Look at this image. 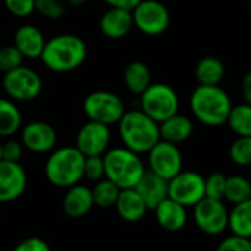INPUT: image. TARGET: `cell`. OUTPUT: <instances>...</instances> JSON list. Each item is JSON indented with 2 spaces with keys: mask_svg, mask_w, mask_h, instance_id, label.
Masks as SVG:
<instances>
[{
  "mask_svg": "<svg viewBox=\"0 0 251 251\" xmlns=\"http://www.w3.org/2000/svg\"><path fill=\"white\" fill-rule=\"evenodd\" d=\"M199 85H219L225 76V66L216 56L201 57L194 71Z\"/></svg>",
  "mask_w": 251,
  "mask_h": 251,
  "instance_id": "23",
  "label": "cell"
},
{
  "mask_svg": "<svg viewBox=\"0 0 251 251\" xmlns=\"http://www.w3.org/2000/svg\"><path fill=\"white\" fill-rule=\"evenodd\" d=\"M0 160H1V141H0Z\"/></svg>",
  "mask_w": 251,
  "mask_h": 251,
  "instance_id": "42",
  "label": "cell"
},
{
  "mask_svg": "<svg viewBox=\"0 0 251 251\" xmlns=\"http://www.w3.org/2000/svg\"><path fill=\"white\" fill-rule=\"evenodd\" d=\"M100 31L106 38L121 40L126 37L134 28L132 13L126 9L109 7L100 18Z\"/></svg>",
  "mask_w": 251,
  "mask_h": 251,
  "instance_id": "18",
  "label": "cell"
},
{
  "mask_svg": "<svg viewBox=\"0 0 251 251\" xmlns=\"http://www.w3.org/2000/svg\"><path fill=\"white\" fill-rule=\"evenodd\" d=\"M1 87L7 99L13 101H31L41 94L43 79L32 68L19 65L3 74Z\"/></svg>",
  "mask_w": 251,
  "mask_h": 251,
  "instance_id": "7",
  "label": "cell"
},
{
  "mask_svg": "<svg viewBox=\"0 0 251 251\" xmlns=\"http://www.w3.org/2000/svg\"><path fill=\"white\" fill-rule=\"evenodd\" d=\"M216 251H251V241L250 238L237 237L231 234L218 244Z\"/></svg>",
  "mask_w": 251,
  "mask_h": 251,
  "instance_id": "37",
  "label": "cell"
},
{
  "mask_svg": "<svg viewBox=\"0 0 251 251\" xmlns=\"http://www.w3.org/2000/svg\"><path fill=\"white\" fill-rule=\"evenodd\" d=\"M124 84L129 93L140 96L151 84V72L149 66L140 60L128 63L124 71Z\"/></svg>",
  "mask_w": 251,
  "mask_h": 251,
  "instance_id": "24",
  "label": "cell"
},
{
  "mask_svg": "<svg viewBox=\"0 0 251 251\" xmlns=\"http://www.w3.org/2000/svg\"><path fill=\"white\" fill-rule=\"evenodd\" d=\"M228 229L232 235L251 238V200L234 204L228 212Z\"/></svg>",
  "mask_w": 251,
  "mask_h": 251,
  "instance_id": "26",
  "label": "cell"
},
{
  "mask_svg": "<svg viewBox=\"0 0 251 251\" xmlns=\"http://www.w3.org/2000/svg\"><path fill=\"white\" fill-rule=\"evenodd\" d=\"M168 197L185 209L194 207L204 196V176L196 171H181L168 181Z\"/></svg>",
  "mask_w": 251,
  "mask_h": 251,
  "instance_id": "12",
  "label": "cell"
},
{
  "mask_svg": "<svg viewBox=\"0 0 251 251\" xmlns=\"http://www.w3.org/2000/svg\"><path fill=\"white\" fill-rule=\"evenodd\" d=\"M110 126L94 121H87L76 134L75 147L81 151L84 157L103 156L110 149Z\"/></svg>",
  "mask_w": 251,
  "mask_h": 251,
  "instance_id": "13",
  "label": "cell"
},
{
  "mask_svg": "<svg viewBox=\"0 0 251 251\" xmlns=\"http://www.w3.org/2000/svg\"><path fill=\"white\" fill-rule=\"evenodd\" d=\"M94 207L91 188L84 184H75L66 188V193L62 199L63 213L71 219H79L87 216Z\"/></svg>",
  "mask_w": 251,
  "mask_h": 251,
  "instance_id": "17",
  "label": "cell"
},
{
  "mask_svg": "<svg viewBox=\"0 0 251 251\" xmlns=\"http://www.w3.org/2000/svg\"><path fill=\"white\" fill-rule=\"evenodd\" d=\"M84 160L75 146L53 149L44 163V176L53 187L66 190L84 179Z\"/></svg>",
  "mask_w": 251,
  "mask_h": 251,
  "instance_id": "4",
  "label": "cell"
},
{
  "mask_svg": "<svg viewBox=\"0 0 251 251\" xmlns=\"http://www.w3.org/2000/svg\"><path fill=\"white\" fill-rule=\"evenodd\" d=\"M87 43L75 34H57L46 40L40 54L43 65L56 74H66L78 69L87 59Z\"/></svg>",
  "mask_w": 251,
  "mask_h": 251,
  "instance_id": "1",
  "label": "cell"
},
{
  "mask_svg": "<svg viewBox=\"0 0 251 251\" xmlns=\"http://www.w3.org/2000/svg\"><path fill=\"white\" fill-rule=\"evenodd\" d=\"M193 219L199 231L209 237L222 235L228 229V209L224 200L204 197L193 207Z\"/></svg>",
  "mask_w": 251,
  "mask_h": 251,
  "instance_id": "10",
  "label": "cell"
},
{
  "mask_svg": "<svg viewBox=\"0 0 251 251\" xmlns=\"http://www.w3.org/2000/svg\"><path fill=\"white\" fill-rule=\"evenodd\" d=\"M44 44V34L35 25H21L13 34V46L22 54L24 59H40Z\"/></svg>",
  "mask_w": 251,
  "mask_h": 251,
  "instance_id": "19",
  "label": "cell"
},
{
  "mask_svg": "<svg viewBox=\"0 0 251 251\" xmlns=\"http://www.w3.org/2000/svg\"><path fill=\"white\" fill-rule=\"evenodd\" d=\"M241 91H243V97H244V103L251 104V74L249 72L244 79H243V85H241Z\"/></svg>",
  "mask_w": 251,
  "mask_h": 251,
  "instance_id": "40",
  "label": "cell"
},
{
  "mask_svg": "<svg viewBox=\"0 0 251 251\" xmlns=\"http://www.w3.org/2000/svg\"><path fill=\"white\" fill-rule=\"evenodd\" d=\"M134 188L144 200L149 210H153L160 201L168 197V181L151 174L150 171L144 172Z\"/></svg>",
  "mask_w": 251,
  "mask_h": 251,
  "instance_id": "22",
  "label": "cell"
},
{
  "mask_svg": "<svg viewBox=\"0 0 251 251\" xmlns=\"http://www.w3.org/2000/svg\"><path fill=\"white\" fill-rule=\"evenodd\" d=\"M88 0H66V3L69 6H75V7H79V6H84Z\"/></svg>",
  "mask_w": 251,
  "mask_h": 251,
  "instance_id": "41",
  "label": "cell"
},
{
  "mask_svg": "<svg viewBox=\"0 0 251 251\" xmlns=\"http://www.w3.org/2000/svg\"><path fill=\"white\" fill-rule=\"evenodd\" d=\"M84 178L91 182H97L104 178L103 156H90L84 160Z\"/></svg>",
  "mask_w": 251,
  "mask_h": 251,
  "instance_id": "34",
  "label": "cell"
},
{
  "mask_svg": "<svg viewBox=\"0 0 251 251\" xmlns=\"http://www.w3.org/2000/svg\"><path fill=\"white\" fill-rule=\"evenodd\" d=\"M28 176L19 162L0 160V203L18 200L26 190Z\"/></svg>",
  "mask_w": 251,
  "mask_h": 251,
  "instance_id": "15",
  "label": "cell"
},
{
  "mask_svg": "<svg viewBox=\"0 0 251 251\" xmlns=\"http://www.w3.org/2000/svg\"><path fill=\"white\" fill-rule=\"evenodd\" d=\"M22 126V113L16 103L7 97H0V138L13 137Z\"/></svg>",
  "mask_w": 251,
  "mask_h": 251,
  "instance_id": "25",
  "label": "cell"
},
{
  "mask_svg": "<svg viewBox=\"0 0 251 251\" xmlns=\"http://www.w3.org/2000/svg\"><path fill=\"white\" fill-rule=\"evenodd\" d=\"M35 12L47 19H59L66 12V4L62 0H34Z\"/></svg>",
  "mask_w": 251,
  "mask_h": 251,
  "instance_id": "33",
  "label": "cell"
},
{
  "mask_svg": "<svg viewBox=\"0 0 251 251\" xmlns=\"http://www.w3.org/2000/svg\"><path fill=\"white\" fill-rule=\"evenodd\" d=\"M231 160L241 168H247L251 163V137H237L229 149Z\"/></svg>",
  "mask_w": 251,
  "mask_h": 251,
  "instance_id": "30",
  "label": "cell"
},
{
  "mask_svg": "<svg viewBox=\"0 0 251 251\" xmlns=\"http://www.w3.org/2000/svg\"><path fill=\"white\" fill-rule=\"evenodd\" d=\"M21 144L31 153L44 154L56 149L57 132L56 129L44 121H32L21 126Z\"/></svg>",
  "mask_w": 251,
  "mask_h": 251,
  "instance_id": "14",
  "label": "cell"
},
{
  "mask_svg": "<svg viewBox=\"0 0 251 251\" xmlns=\"http://www.w3.org/2000/svg\"><path fill=\"white\" fill-rule=\"evenodd\" d=\"M231 107L232 100L221 85H197L190 96L193 116L206 126L225 125Z\"/></svg>",
  "mask_w": 251,
  "mask_h": 251,
  "instance_id": "2",
  "label": "cell"
},
{
  "mask_svg": "<svg viewBox=\"0 0 251 251\" xmlns=\"http://www.w3.org/2000/svg\"><path fill=\"white\" fill-rule=\"evenodd\" d=\"M153 212L156 216V222L165 232L176 234V232H181L187 226V222H188L187 209L169 197L160 201L153 209Z\"/></svg>",
  "mask_w": 251,
  "mask_h": 251,
  "instance_id": "16",
  "label": "cell"
},
{
  "mask_svg": "<svg viewBox=\"0 0 251 251\" xmlns=\"http://www.w3.org/2000/svg\"><path fill=\"white\" fill-rule=\"evenodd\" d=\"M12 251H51L47 241L40 237H28L18 243Z\"/></svg>",
  "mask_w": 251,
  "mask_h": 251,
  "instance_id": "38",
  "label": "cell"
},
{
  "mask_svg": "<svg viewBox=\"0 0 251 251\" xmlns=\"http://www.w3.org/2000/svg\"><path fill=\"white\" fill-rule=\"evenodd\" d=\"M4 7L12 16L28 18L35 12L34 0H3Z\"/></svg>",
  "mask_w": 251,
  "mask_h": 251,
  "instance_id": "35",
  "label": "cell"
},
{
  "mask_svg": "<svg viewBox=\"0 0 251 251\" xmlns=\"http://www.w3.org/2000/svg\"><path fill=\"white\" fill-rule=\"evenodd\" d=\"M109 7H119V9H126L132 10L141 0H103Z\"/></svg>",
  "mask_w": 251,
  "mask_h": 251,
  "instance_id": "39",
  "label": "cell"
},
{
  "mask_svg": "<svg viewBox=\"0 0 251 251\" xmlns=\"http://www.w3.org/2000/svg\"><path fill=\"white\" fill-rule=\"evenodd\" d=\"M104 178L112 181L119 190L134 188L144 175L146 165L140 154L126 147H112L103 154Z\"/></svg>",
  "mask_w": 251,
  "mask_h": 251,
  "instance_id": "5",
  "label": "cell"
},
{
  "mask_svg": "<svg viewBox=\"0 0 251 251\" xmlns=\"http://www.w3.org/2000/svg\"><path fill=\"white\" fill-rule=\"evenodd\" d=\"M113 209L116 210L118 216L122 221L129 222V224L140 222L149 210L144 200L140 197V194L135 191V188L121 190Z\"/></svg>",
  "mask_w": 251,
  "mask_h": 251,
  "instance_id": "21",
  "label": "cell"
},
{
  "mask_svg": "<svg viewBox=\"0 0 251 251\" xmlns=\"http://www.w3.org/2000/svg\"><path fill=\"white\" fill-rule=\"evenodd\" d=\"M24 153V146L19 140L9 137L4 143H1V160L7 162H19Z\"/></svg>",
  "mask_w": 251,
  "mask_h": 251,
  "instance_id": "36",
  "label": "cell"
},
{
  "mask_svg": "<svg viewBox=\"0 0 251 251\" xmlns=\"http://www.w3.org/2000/svg\"><path fill=\"white\" fill-rule=\"evenodd\" d=\"M131 13L134 26L149 37L162 35L171 24V13L159 0H141Z\"/></svg>",
  "mask_w": 251,
  "mask_h": 251,
  "instance_id": "9",
  "label": "cell"
},
{
  "mask_svg": "<svg viewBox=\"0 0 251 251\" xmlns=\"http://www.w3.org/2000/svg\"><path fill=\"white\" fill-rule=\"evenodd\" d=\"M147 171L169 181L184 169V156L176 144L159 140L147 151Z\"/></svg>",
  "mask_w": 251,
  "mask_h": 251,
  "instance_id": "11",
  "label": "cell"
},
{
  "mask_svg": "<svg viewBox=\"0 0 251 251\" xmlns=\"http://www.w3.org/2000/svg\"><path fill=\"white\" fill-rule=\"evenodd\" d=\"M116 125L124 147L140 156L147 154V151L160 140L159 124L140 109L125 110Z\"/></svg>",
  "mask_w": 251,
  "mask_h": 251,
  "instance_id": "3",
  "label": "cell"
},
{
  "mask_svg": "<svg viewBox=\"0 0 251 251\" xmlns=\"http://www.w3.org/2000/svg\"><path fill=\"white\" fill-rule=\"evenodd\" d=\"M226 185V175L222 172H212L207 178H204V196L207 199L224 200Z\"/></svg>",
  "mask_w": 251,
  "mask_h": 251,
  "instance_id": "31",
  "label": "cell"
},
{
  "mask_svg": "<svg viewBox=\"0 0 251 251\" xmlns=\"http://www.w3.org/2000/svg\"><path fill=\"white\" fill-rule=\"evenodd\" d=\"M193 132H194L193 119L179 112L159 124L160 140L176 144V146L185 143L193 135Z\"/></svg>",
  "mask_w": 251,
  "mask_h": 251,
  "instance_id": "20",
  "label": "cell"
},
{
  "mask_svg": "<svg viewBox=\"0 0 251 251\" xmlns=\"http://www.w3.org/2000/svg\"><path fill=\"white\" fill-rule=\"evenodd\" d=\"M24 57L13 44L0 46V74H6L22 65Z\"/></svg>",
  "mask_w": 251,
  "mask_h": 251,
  "instance_id": "32",
  "label": "cell"
},
{
  "mask_svg": "<svg viewBox=\"0 0 251 251\" xmlns=\"http://www.w3.org/2000/svg\"><path fill=\"white\" fill-rule=\"evenodd\" d=\"M224 200H226L231 204H238V203L251 200L250 181L243 175L226 176Z\"/></svg>",
  "mask_w": 251,
  "mask_h": 251,
  "instance_id": "28",
  "label": "cell"
},
{
  "mask_svg": "<svg viewBox=\"0 0 251 251\" xmlns=\"http://www.w3.org/2000/svg\"><path fill=\"white\" fill-rule=\"evenodd\" d=\"M82 110L88 121L103 125H116L125 113L124 100L113 91L97 90L90 93L82 103Z\"/></svg>",
  "mask_w": 251,
  "mask_h": 251,
  "instance_id": "8",
  "label": "cell"
},
{
  "mask_svg": "<svg viewBox=\"0 0 251 251\" xmlns=\"http://www.w3.org/2000/svg\"><path fill=\"white\" fill-rule=\"evenodd\" d=\"M143 113L154 122L171 118L179 110V97L176 91L165 82H151L140 94V107Z\"/></svg>",
  "mask_w": 251,
  "mask_h": 251,
  "instance_id": "6",
  "label": "cell"
},
{
  "mask_svg": "<svg viewBox=\"0 0 251 251\" xmlns=\"http://www.w3.org/2000/svg\"><path fill=\"white\" fill-rule=\"evenodd\" d=\"M226 124L237 137H251V104H232Z\"/></svg>",
  "mask_w": 251,
  "mask_h": 251,
  "instance_id": "27",
  "label": "cell"
},
{
  "mask_svg": "<svg viewBox=\"0 0 251 251\" xmlns=\"http://www.w3.org/2000/svg\"><path fill=\"white\" fill-rule=\"evenodd\" d=\"M119 188L109 179L103 178L94 184L91 188V196H93V203L96 207L100 209H110L115 206L116 199L119 196Z\"/></svg>",
  "mask_w": 251,
  "mask_h": 251,
  "instance_id": "29",
  "label": "cell"
}]
</instances>
